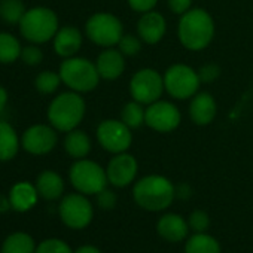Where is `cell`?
I'll return each mask as SVG.
<instances>
[{
  "instance_id": "obj_4",
  "label": "cell",
  "mask_w": 253,
  "mask_h": 253,
  "mask_svg": "<svg viewBox=\"0 0 253 253\" xmlns=\"http://www.w3.org/2000/svg\"><path fill=\"white\" fill-rule=\"evenodd\" d=\"M61 81L75 92H89L97 88L100 75L97 66L88 58L70 57L66 58L60 66Z\"/></svg>"
},
{
  "instance_id": "obj_22",
  "label": "cell",
  "mask_w": 253,
  "mask_h": 253,
  "mask_svg": "<svg viewBox=\"0 0 253 253\" xmlns=\"http://www.w3.org/2000/svg\"><path fill=\"white\" fill-rule=\"evenodd\" d=\"M20 148V140L12 125L0 121V161L12 160Z\"/></svg>"
},
{
  "instance_id": "obj_3",
  "label": "cell",
  "mask_w": 253,
  "mask_h": 253,
  "mask_svg": "<svg viewBox=\"0 0 253 253\" xmlns=\"http://www.w3.org/2000/svg\"><path fill=\"white\" fill-rule=\"evenodd\" d=\"M85 115V101L79 92H63L48 107V119L55 130L69 133L81 124Z\"/></svg>"
},
{
  "instance_id": "obj_9",
  "label": "cell",
  "mask_w": 253,
  "mask_h": 253,
  "mask_svg": "<svg viewBox=\"0 0 253 253\" xmlns=\"http://www.w3.org/2000/svg\"><path fill=\"white\" fill-rule=\"evenodd\" d=\"M97 140L110 154H122L133 143V133L128 125L119 119H104L97 126Z\"/></svg>"
},
{
  "instance_id": "obj_36",
  "label": "cell",
  "mask_w": 253,
  "mask_h": 253,
  "mask_svg": "<svg viewBox=\"0 0 253 253\" xmlns=\"http://www.w3.org/2000/svg\"><path fill=\"white\" fill-rule=\"evenodd\" d=\"M130 5V8L136 12L145 14L149 11H154V8L157 6L158 0H126Z\"/></svg>"
},
{
  "instance_id": "obj_17",
  "label": "cell",
  "mask_w": 253,
  "mask_h": 253,
  "mask_svg": "<svg viewBox=\"0 0 253 253\" xmlns=\"http://www.w3.org/2000/svg\"><path fill=\"white\" fill-rule=\"evenodd\" d=\"M217 107L211 94L197 92L189 104V116L197 125H209L216 116Z\"/></svg>"
},
{
  "instance_id": "obj_5",
  "label": "cell",
  "mask_w": 253,
  "mask_h": 253,
  "mask_svg": "<svg viewBox=\"0 0 253 253\" xmlns=\"http://www.w3.org/2000/svg\"><path fill=\"white\" fill-rule=\"evenodd\" d=\"M20 32L29 42L45 43L57 35L58 18L48 8H33L24 14L20 23Z\"/></svg>"
},
{
  "instance_id": "obj_6",
  "label": "cell",
  "mask_w": 253,
  "mask_h": 253,
  "mask_svg": "<svg viewBox=\"0 0 253 253\" xmlns=\"http://www.w3.org/2000/svg\"><path fill=\"white\" fill-rule=\"evenodd\" d=\"M69 177L76 191L84 195H97L107 186L106 170L94 161L78 160L69 171Z\"/></svg>"
},
{
  "instance_id": "obj_29",
  "label": "cell",
  "mask_w": 253,
  "mask_h": 253,
  "mask_svg": "<svg viewBox=\"0 0 253 253\" xmlns=\"http://www.w3.org/2000/svg\"><path fill=\"white\" fill-rule=\"evenodd\" d=\"M61 76L60 73H55L52 70H45L36 76L35 86L41 94H52L58 89L61 84Z\"/></svg>"
},
{
  "instance_id": "obj_21",
  "label": "cell",
  "mask_w": 253,
  "mask_h": 253,
  "mask_svg": "<svg viewBox=\"0 0 253 253\" xmlns=\"http://www.w3.org/2000/svg\"><path fill=\"white\" fill-rule=\"evenodd\" d=\"M36 189L41 197L46 200H57L61 197L64 191V182L58 173L46 170L39 174L36 182Z\"/></svg>"
},
{
  "instance_id": "obj_18",
  "label": "cell",
  "mask_w": 253,
  "mask_h": 253,
  "mask_svg": "<svg viewBox=\"0 0 253 253\" xmlns=\"http://www.w3.org/2000/svg\"><path fill=\"white\" fill-rule=\"evenodd\" d=\"M157 231L164 240L177 243L188 237L189 223L179 214L167 213L160 217V220L157 223Z\"/></svg>"
},
{
  "instance_id": "obj_15",
  "label": "cell",
  "mask_w": 253,
  "mask_h": 253,
  "mask_svg": "<svg viewBox=\"0 0 253 253\" xmlns=\"http://www.w3.org/2000/svg\"><path fill=\"white\" fill-rule=\"evenodd\" d=\"M166 30H167L166 18L157 11L145 12L137 23L139 38L149 45L158 43L164 38Z\"/></svg>"
},
{
  "instance_id": "obj_33",
  "label": "cell",
  "mask_w": 253,
  "mask_h": 253,
  "mask_svg": "<svg viewBox=\"0 0 253 253\" xmlns=\"http://www.w3.org/2000/svg\"><path fill=\"white\" fill-rule=\"evenodd\" d=\"M21 60L27 66H38L43 60V52L38 46L30 45V46L23 48V51H21Z\"/></svg>"
},
{
  "instance_id": "obj_39",
  "label": "cell",
  "mask_w": 253,
  "mask_h": 253,
  "mask_svg": "<svg viewBox=\"0 0 253 253\" xmlns=\"http://www.w3.org/2000/svg\"><path fill=\"white\" fill-rule=\"evenodd\" d=\"M75 253H101V252L91 244H85V246H81Z\"/></svg>"
},
{
  "instance_id": "obj_10",
  "label": "cell",
  "mask_w": 253,
  "mask_h": 253,
  "mask_svg": "<svg viewBox=\"0 0 253 253\" xmlns=\"http://www.w3.org/2000/svg\"><path fill=\"white\" fill-rule=\"evenodd\" d=\"M164 89V76L154 69H140L130 81V94L142 104L149 106L158 101Z\"/></svg>"
},
{
  "instance_id": "obj_24",
  "label": "cell",
  "mask_w": 253,
  "mask_h": 253,
  "mask_svg": "<svg viewBox=\"0 0 253 253\" xmlns=\"http://www.w3.org/2000/svg\"><path fill=\"white\" fill-rule=\"evenodd\" d=\"M185 253H220V246L214 237L206 232H197L188 238Z\"/></svg>"
},
{
  "instance_id": "obj_25",
  "label": "cell",
  "mask_w": 253,
  "mask_h": 253,
  "mask_svg": "<svg viewBox=\"0 0 253 253\" xmlns=\"http://www.w3.org/2000/svg\"><path fill=\"white\" fill-rule=\"evenodd\" d=\"M35 241L26 232L11 234L2 247V253H35Z\"/></svg>"
},
{
  "instance_id": "obj_27",
  "label": "cell",
  "mask_w": 253,
  "mask_h": 253,
  "mask_svg": "<svg viewBox=\"0 0 253 253\" xmlns=\"http://www.w3.org/2000/svg\"><path fill=\"white\" fill-rule=\"evenodd\" d=\"M145 115H146V109L143 107V104L133 100L124 106L121 112V121L125 125H128L131 130H134L145 124Z\"/></svg>"
},
{
  "instance_id": "obj_16",
  "label": "cell",
  "mask_w": 253,
  "mask_h": 253,
  "mask_svg": "<svg viewBox=\"0 0 253 253\" xmlns=\"http://www.w3.org/2000/svg\"><path fill=\"white\" fill-rule=\"evenodd\" d=\"M124 54L119 49H113V48H107L104 49L98 58H97V70L100 78L106 79V81H115L118 79L124 70H125V60H124Z\"/></svg>"
},
{
  "instance_id": "obj_38",
  "label": "cell",
  "mask_w": 253,
  "mask_h": 253,
  "mask_svg": "<svg viewBox=\"0 0 253 253\" xmlns=\"http://www.w3.org/2000/svg\"><path fill=\"white\" fill-rule=\"evenodd\" d=\"M6 103H8V92L3 86H0V113L3 112Z\"/></svg>"
},
{
  "instance_id": "obj_28",
  "label": "cell",
  "mask_w": 253,
  "mask_h": 253,
  "mask_svg": "<svg viewBox=\"0 0 253 253\" xmlns=\"http://www.w3.org/2000/svg\"><path fill=\"white\" fill-rule=\"evenodd\" d=\"M26 12L23 0H2L0 2V18L8 24H20Z\"/></svg>"
},
{
  "instance_id": "obj_2",
  "label": "cell",
  "mask_w": 253,
  "mask_h": 253,
  "mask_svg": "<svg viewBox=\"0 0 253 253\" xmlns=\"http://www.w3.org/2000/svg\"><path fill=\"white\" fill-rule=\"evenodd\" d=\"M133 197L142 209L148 211H161L171 206L176 197V188L167 177L151 174L134 185Z\"/></svg>"
},
{
  "instance_id": "obj_26",
  "label": "cell",
  "mask_w": 253,
  "mask_h": 253,
  "mask_svg": "<svg viewBox=\"0 0 253 253\" xmlns=\"http://www.w3.org/2000/svg\"><path fill=\"white\" fill-rule=\"evenodd\" d=\"M21 45L18 39L9 33H0V63L12 64L21 57Z\"/></svg>"
},
{
  "instance_id": "obj_37",
  "label": "cell",
  "mask_w": 253,
  "mask_h": 253,
  "mask_svg": "<svg viewBox=\"0 0 253 253\" xmlns=\"http://www.w3.org/2000/svg\"><path fill=\"white\" fill-rule=\"evenodd\" d=\"M167 5L173 14L183 15L185 12H188L191 9L192 0H167Z\"/></svg>"
},
{
  "instance_id": "obj_20",
  "label": "cell",
  "mask_w": 253,
  "mask_h": 253,
  "mask_svg": "<svg viewBox=\"0 0 253 253\" xmlns=\"http://www.w3.org/2000/svg\"><path fill=\"white\" fill-rule=\"evenodd\" d=\"M38 194V189L29 182H20L14 185V188L9 192V201L12 209L18 211H27L36 204Z\"/></svg>"
},
{
  "instance_id": "obj_14",
  "label": "cell",
  "mask_w": 253,
  "mask_h": 253,
  "mask_svg": "<svg viewBox=\"0 0 253 253\" xmlns=\"http://www.w3.org/2000/svg\"><path fill=\"white\" fill-rule=\"evenodd\" d=\"M137 170L139 166L136 158L126 152H122L115 154V157L109 161L106 167V174L110 185L116 188H125L136 179Z\"/></svg>"
},
{
  "instance_id": "obj_1",
  "label": "cell",
  "mask_w": 253,
  "mask_h": 253,
  "mask_svg": "<svg viewBox=\"0 0 253 253\" xmlns=\"http://www.w3.org/2000/svg\"><path fill=\"white\" fill-rule=\"evenodd\" d=\"M180 43L189 51H201L210 45L214 36V21L211 15L200 8L189 9L180 15L177 24Z\"/></svg>"
},
{
  "instance_id": "obj_23",
  "label": "cell",
  "mask_w": 253,
  "mask_h": 253,
  "mask_svg": "<svg viewBox=\"0 0 253 253\" xmlns=\"http://www.w3.org/2000/svg\"><path fill=\"white\" fill-rule=\"evenodd\" d=\"M64 149L72 158L82 160L91 151V140L84 131L75 128L67 133V136L64 139Z\"/></svg>"
},
{
  "instance_id": "obj_12",
  "label": "cell",
  "mask_w": 253,
  "mask_h": 253,
  "mask_svg": "<svg viewBox=\"0 0 253 253\" xmlns=\"http://www.w3.org/2000/svg\"><path fill=\"white\" fill-rule=\"evenodd\" d=\"M180 112L173 103L158 100L148 106L145 124L158 133H171L180 125Z\"/></svg>"
},
{
  "instance_id": "obj_40",
  "label": "cell",
  "mask_w": 253,
  "mask_h": 253,
  "mask_svg": "<svg viewBox=\"0 0 253 253\" xmlns=\"http://www.w3.org/2000/svg\"><path fill=\"white\" fill-rule=\"evenodd\" d=\"M9 207H12V206H11L9 198H6L5 195H0V213L8 211V210H9Z\"/></svg>"
},
{
  "instance_id": "obj_30",
  "label": "cell",
  "mask_w": 253,
  "mask_h": 253,
  "mask_svg": "<svg viewBox=\"0 0 253 253\" xmlns=\"http://www.w3.org/2000/svg\"><path fill=\"white\" fill-rule=\"evenodd\" d=\"M118 49L126 57H134L142 49V39L133 35H124L118 42Z\"/></svg>"
},
{
  "instance_id": "obj_13",
  "label": "cell",
  "mask_w": 253,
  "mask_h": 253,
  "mask_svg": "<svg viewBox=\"0 0 253 253\" xmlns=\"http://www.w3.org/2000/svg\"><path fill=\"white\" fill-rule=\"evenodd\" d=\"M57 140H58V137H57L54 126L38 124L24 131V134L21 137V145L29 154L45 155L55 148Z\"/></svg>"
},
{
  "instance_id": "obj_19",
  "label": "cell",
  "mask_w": 253,
  "mask_h": 253,
  "mask_svg": "<svg viewBox=\"0 0 253 253\" xmlns=\"http://www.w3.org/2000/svg\"><path fill=\"white\" fill-rule=\"evenodd\" d=\"M82 46V35L73 26H66L58 29L54 36V49L63 58L73 57Z\"/></svg>"
},
{
  "instance_id": "obj_31",
  "label": "cell",
  "mask_w": 253,
  "mask_h": 253,
  "mask_svg": "<svg viewBox=\"0 0 253 253\" xmlns=\"http://www.w3.org/2000/svg\"><path fill=\"white\" fill-rule=\"evenodd\" d=\"M35 253H73V252L67 243L57 240V238H49V240L42 241L38 246Z\"/></svg>"
},
{
  "instance_id": "obj_35",
  "label": "cell",
  "mask_w": 253,
  "mask_h": 253,
  "mask_svg": "<svg viewBox=\"0 0 253 253\" xmlns=\"http://www.w3.org/2000/svg\"><path fill=\"white\" fill-rule=\"evenodd\" d=\"M97 204L103 210H112L116 206V194L104 188L97 194Z\"/></svg>"
},
{
  "instance_id": "obj_7",
  "label": "cell",
  "mask_w": 253,
  "mask_h": 253,
  "mask_svg": "<svg viewBox=\"0 0 253 253\" xmlns=\"http://www.w3.org/2000/svg\"><path fill=\"white\" fill-rule=\"evenodd\" d=\"M85 32L91 42L104 48H112L113 45H118V42L124 36L121 20L109 12L94 14L86 21Z\"/></svg>"
},
{
  "instance_id": "obj_32",
  "label": "cell",
  "mask_w": 253,
  "mask_h": 253,
  "mask_svg": "<svg viewBox=\"0 0 253 253\" xmlns=\"http://www.w3.org/2000/svg\"><path fill=\"white\" fill-rule=\"evenodd\" d=\"M188 223H189V228L194 229L195 232H206L207 228L210 226V217L206 211L195 210L189 214Z\"/></svg>"
},
{
  "instance_id": "obj_34",
  "label": "cell",
  "mask_w": 253,
  "mask_h": 253,
  "mask_svg": "<svg viewBox=\"0 0 253 253\" xmlns=\"http://www.w3.org/2000/svg\"><path fill=\"white\" fill-rule=\"evenodd\" d=\"M220 75V67L217 64H206L198 70V76L201 84H211L213 81H216Z\"/></svg>"
},
{
  "instance_id": "obj_8",
  "label": "cell",
  "mask_w": 253,
  "mask_h": 253,
  "mask_svg": "<svg viewBox=\"0 0 253 253\" xmlns=\"http://www.w3.org/2000/svg\"><path fill=\"white\" fill-rule=\"evenodd\" d=\"M200 84L198 72L186 64H174L164 73V88L177 100L192 98L198 92Z\"/></svg>"
},
{
  "instance_id": "obj_11",
  "label": "cell",
  "mask_w": 253,
  "mask_h": 253,
  "mask_svg": "<svg viewBox=\"0 0 253 253\" xmlns=\"http://www.w3.org/2000/svg\"><path fill=\"white\" fill-rule=\"evenodd\" d=\"M61 220L72 229H82L92 220L94 210L84 194H70L60 204Z\"/></svg>"
}]
</instances>
